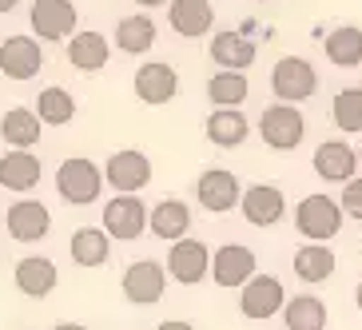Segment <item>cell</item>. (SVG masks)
Here are the masks:
<instances>
[{
    "mask_svg": "<svg viewBox=\"0 0 362 330\" xmlns=\"http://www.w3.org/2000/svg\"><path fill=\"white\" fill-rule=\"evenodd\" d=\"M56 191L64 203H76V207H84V203H96L100 191H104V175L92 160L84 155H72V160L60 163L56 171Z\"/></svg>",
    "mask_w": 362,
    "mask_h": 330,
    "instance_id": "obj_1",
    "label": "cell"
},
{
    "mask_svg": "<svg viewBox=\"0 0 362 330\" xmlns=\"http://www.w3.org/2000/svg\"><path fill=\"white\" fill-rule=\"evenodd\" d=\"M271 92L279 96V104H303L319 92V72L310 68V60L303 56H283L271 72Z\"/></svg>",
    "mask_w": 362,
    "mask_h": 330,
    "instance_id": "obj_2",
    "label": "cell"
},
{
    "mask_svg": "<svg viewBox=\"0 0 362 330\" xmlns=\"http://www.w3.org/2000/svg\"><path fill=\"white\" fill-rule=\"evenodd\" d=\"M295 227L298 235H307L310 243L327 247L334 235L342 231V211L330 195H307V199L295 207Z\"/></svg>",
    "mask_w": 362,
    "mask_h": 330,
    "instance_id": "obj_3",
    "label": "cell"
},
{
    "mask_svg": "<svg viewBox=\"0 0 362 330\" xmlns=\"http://www.w3.org/2000/svg\"><path fill=\"white\" fill-rule=\"evenodd\" d=\"M259 131H263V143L275 151H295L298 143H303V136H307V119H303V112L291 104H271L259 116Z\"/></svg>",
    "mask_w": 362,
    "mask_h": 330,
    "instance_id": "obj_4",
    "label": "cell"
},
{
    "mask_svg": "<svg viewBox=\"0 0 362 330\" xmlns=\"http://www.w3.org/2000/svg\"><path fill=\"white\" fill-rule=\"evenodd\" d=\"M207 275H211L223 290H243L247 283L259 275L255 251H251V247H243V243H223L211 255V271H207Z\"/></svg>",
    "mask_w": 362,
    "mask_h": 330,
    "instance_id": "obj_5",
    "label": "cell"
},
{
    "mask_svg": "<svg viewBox=\"0 0 362 330\" xmlns=\"http://www.w3.org/2000/svg\"><path fill=\"white\" fill-rule=\"evenodd\" d=\"M100 175H104L119 195H139L151 183V160L144 155V151H136V148H124V151H116V155L104 163Z\"/></svg>",
    "mask_w": 362,
    "mask_h": 330,
    "instance_id": "obj_6",
    "label": "cell"
},
{
    "mask_svg": "<svg viewBox=\"0 0 362 330\" xmlns=\"http://www.w3.org/2000/svg\"><path fill=\"white\" fill-rule=\"evenodd\" d=\"M283 302H287V295H283V283H279L275 275H255L243 287V295H239V310H243V319H251V322L275 319L279 310H283Z\"/></svg>",
    "mask_w": 362,
    "mask_h": 330,
    "instance_id": "obj_7",
    "label": "cell"
},
{
    "mask_svg": "<svg viewBox=\"0 0 362 330\" xmlns=\"http://www.w3.org/2000/svg\"><path fill=\"white\" fill-rule=\"evenodd\" d=\"M124 298L128 302H139V307H151V302H160L163 298V287H168V271H163V263H156V259H139V263H132L128 271H124Z\"/></svg>",
    "mask_w": 362,
    "mask_h": 330,
    "instance_id": "obj_8",
    "label": "cell"
},
{
    "mask_svg": "<svg viewBox=\"0 0 362 330\" xmlns=\"http://www.w3.org/2000/svg\"><path fill=\"white\" fill-rule=\"evenodd\" d=\"M211 271V251L203 239H180V243H171V255H168V275L183 287H195L203 283Z\"/></svg>",
    "mask_w": 362,
    "mask_h": 330,
    "instance_id": "obj_9",
    "label": "cell"
},
{
    "mask_svg": "<svg viewBox=\"0 0 362 330\" xmlns=\"http://www.w3.org/2000/svg\"><path fill=\"white\" fill-rule=\"evenodd\" d=\"M239 195H243V187H239V179H235L227 167H207L195 179V199H199V207H207L211 215H223L231 211V207H239Z\"/></svg>",
    "mask_w": 362,
    "mask_h": 330,
    "instance_id": "obj_10",
    "label": "cell"
},
{
    "mask_svg": "<svg viewBox=\"0 0 362 330\" xmlns=\"http://www.w3.org/2000/svg\"><path fill=\"white\" fill-rule=\"evenodd\" d=\"M239 207H243V219L251 227H275L287 215V195L279 191L275 183H251L239 195Z\"/></svg>",
    "mask_w": 362,
    "mask_h": 330,
    "instance_id": "obj_11",
    "label": "cell"
},
{
    "mask_svg": "<svg viewBox=\"0 0 362 330\" xmlns=\"http://www.w3.org/2000/svg\"><path fill=\"white\" fill-rule=\"evenodd\" d=\"M144 227H148V207H144V199H136V195H116V199H107L104 207V235L107 239H136V235H144Z\"/></svg>",
    "mask_w": 362,
    "mask_h": 330,
    "instance_id": "obj_12",
    "label": "cell"
},
{
    "mask_svg": "<svg viewBox=\"0 0 362 330\" xmlns=\"http://www.w3.org/2000/svg\"><path fill=\"white\" fill-rule=\"evenodd\" d=\"M44 68V52L33 36H8L0 44V72L8 80H33Z\"/></svg>",
    "mask_w": 362,
    "mask_h": 330,
    "instance_id": "obj_13",
    "label": "cell"
},
{
    "mask_svg": "<svg viewBox=\"0 0 362 330\" xmlns=\"http://www.w3.org/2000/svg\"><path fill=\"white\" fill-rule=\"evenodd\" d=\"M33 28L40 40H68V36H76V4L72 0H36Z\"/></svg>",
    "mask_w": 362,
    "mask_h": 330,
    "instance_id": "obj_14",
    "label": "cell"
},
{
    "mask_svg": "<svg viewBox=\"0 0 362 330\" xmlns=\"http://www.w3.org/2000/svg\"><path fill=\"white\" fill-rule=\"evenodd\" d=\"M52 227V215L40 199H16L8 207V235L16 243H40Z\"/></svg>",
    "mask_w": 362,
    "mask_h": 330,
    "instance_id": "obj_15",
    "label": "cell"
},
{
    "mask_svg": "<svg viewBox=\"0 0 362 330\" xmlns=\"http://www.w3.org/2000/svg\"><path fill=\"white\" fill-rule=\"evenodd\" d=\"M168 24H171V33L187 36V40H199V36H207V33H211V24H215L211 0H171Z\"/></svg>",
    "mask_w": 362,
    "mask_h": 330,
    "instance_id": "obj_16",
    "label": "cell"
},
{
    "mask_svg": "<svg viewBox=\"0 0 362 330\" xmlns=\"http://www.w3.org/2000/svg\"><path fill=\"white\" fill-rule=\"evenodd\" d=\"M175 92H180V76H175L171 64H163V60H151V64H144L136 72V96L144 100V104L160 107V104H168Z\"/></svg>",
    "mask_w": 362,
    "mask_h": 330,
    "instance_id": "obj_17",
    "label": "cell"
},
{
    "mask_svg": "<svg viewBox=\"0 0 362 330\" xmlns=\"http://www.w3.org/2000/svg\"><path fill=\"white\" fill-rule=\"evenodd\" d=\"M315 171H319L327 183H351L354 171H358V155H354L351 143L327 139V143L315 148Z\"/></svg>",
    "mask_w": 362,
    "mask_h": 330,
    "instance_id": "obj_18",
    "label": "cell"
},
{
    "mask_svg": "<svg viewBox=\"0 0 362 330\" xmlns=\"http://www.w3.org/2000/svg\"><path fill=\"white\" fill-rule=\"evenodd\" d=\"M56 283H60V271H56L52 259L28 255V259L16 263V287H21L28 298H48L56 290Z\"/></svg>",
    "mask_w": 362,
    "mask_h": 330,
    "instance_id": "obj_19",
    "label": "cell"
},
{
    "mask_svg": "<svg viewBox=\"0 0 362 330\" xmlns=\"http://www.w3.org/2000/svg\"><path fill=\"white\" fill-rule=\"evenodd\" d=\"M148 227L151 235H160L163 243H180V239H187V231H192V207L180 199H163L156 211H148Z\"/></svg>",
    "mask_w": 362,
    "mask_h": 330,
    "instance_id": "obj_20",
    "label": "cell"
},
{
    "mask_svg": "<svg viewBox=\"0 0 362 330\" xmlns=\"http://www.w3.org/2000/svg\"><path fill=\"white\" fill-rule=\"evenodd\" d=\"M211 60L223 72H243V68H251L255 64V40H247L243 33H219L211 40Z\"/></svg>",
    "mask_w": 362,
    "mask_h": 330,
    "instance_id": "obj_21",
    "label": "cell"
},
{
    "mask_svg": "<svg viewBox=\"0 0 362 330\" xmlns=\"http://www.w3.org/2000/svg\"><path fill=\"white\" fill-rule=\"evenodd\" d=\"M40 183V160L33 151H8L0 155V187L8 191H33Z\"/></svg>",
    "mask_w": 362,
    "mask_h": 330,
    "instance_id": "obj_22",
    "label": "cell"
},
{
    "mask_svg": "<svg viewBox=\"0 0 362 330\" xmlns=\"http://www.w3.org/2000/svg\"><path fill=\"white\" fill-rule=\"evenodd\" d=\"M107 56H112V48L100 33H76L68 40V64L80 72H100L107 64Z\"/></svg>",
    "mask_w": 362,
    "mask_h": 330,
    "instance_id": "obj_23",
    "label": "cell"
},
{
    "mask_svg": "<svg viewBox=\"0 0 362 330\" xmlns=\"http://www.w3.org/2000/svg\"><path fill=\"white\" fill-rule=\"evenodd\" d=\"M0 136L8 139L12 151H28L33 143H40V119H36L28 107H12V112H4V119H0Z\"/></svg>",
    "mask_w": 362,
    "mask_h": 330,
    "instance_id": "obj_24",
    "label": "cell"
},
{
    "mask_svg": "<svg viewBox=\"0 0 362 330\" xmlns=\"http://www.w3.org/2000/svg\"><path fill=\"white\" fill-rule=\"evenodd\" d=\"M322 48H327V60L339 68H358L362 64V28H354V24H342V28H334V33L322 40Z\"/></svg>",
    "mask_w": 362,
    "mask_h": 330,
    "instance_id": "obj_25",
    "label": "cell"
},
{
    "mask_svg": "<svg viewBox=\"0 0 362 330\" xmlns=\"http://www.w3.org/2000/svg\"><path fill=\"white\" fill-rule=\"evenodd\" d=\"M334 251L322 243H307V247H298L295 251V275L303 278V283H322V278L334 275Z\"/></svg>",
    "mask_w": 362,
    "mask_h": 330,
    "instance_id": "obj_26",
    "label": "cell"
},
{
    "mask_svg": "<svg viewBox=\"0 0 362 330\" xmlns=\"http://www.w3.org/2000/svg\"><path fill=\"white\" fill-rule=\"evenodd\" d=\"M247 92H251V84H247L243 72H215L211 84H207V100L219 104L215 112H239V104L247 100Z\"/></svg>",
    "mask_w": 362,
    "mask_h": 330,
    "instance_id": "obj_27",
    "label": "cell"
},
{
    "mask_svg": "<svg viewBox=\"0 0 362 330\" xmlns=\"http://www.w3.org/2000/svg\"><path fill=\"white\" fill-rule=\"evenodd\" d=\"M68 251H72V263H80V266H104L107 255H112V243H107V235L100 227H80L72 235Z\"/></svg>",
    "mask_w": 362,
    "mask_h": 330,
    "instance_id": "obj_28",
    "label": "cell"
},
{
    "mask_svg": "<svg viewBox=\"0 0 362 330\" xmlns=\"http://www.w3.org/2000/svg\"><path fill=\"white\" fill-rule=\"evenodd\" d=\"M283 322H287V330H322L327 307L315 295H295L291 302H283Z\"/></svg>",
    "mask_w": 362,
    "mask_h": 330,
    "instance_id": "obj_29",
    "label": "cell"
},
{
    "mask_svg": "<svg viewBox=\"0 0 362 330\" xmlns=\"http://www.w3.org/2000/svg\"><path fill=\"white\" fill-rule=\"evenodd\" d=\"M151 44H156V20L151 16H124L116 24V48L128 56H139L148 52Z\"/></svg>",
    "mask_w": 362,
    "mask_h": 330,
    "instance_id": "obj_30",
    "label": "cell"
},
{
    "mask_svg": "<svg viewBox=\"0 0 362 330\" xmlns=\"http://www.w3.org/2000/svg\"><path fill=\"white\" fill-rule=\"evenodd\" d=\"M251 131L243 112H211L207 116V139H211L215 148H239Z\"/></svg>",
    "mask_w": 362,
    "mask_h": 330,
    "instance_id": "obj_31",
    "label": "cell"
},
{
    "mask_svg": "<svg viewBox=\"0 0 362 330\" xmlns=\"http://www.w3.org/2000/svg\"><path fill=\"white\" fill-rule=\"evenodd\" d=\"M40 124H48V128H64L68 119L76 116V100L72 92H64V88H44L40 96H36V112H33Z\"/></svg>",
    "mask_w": 362,
    "mask_h": 330,
    "instance_id": "obj_32",
    "label": "cell"
},
{
    "mask_svg": "<svg viewBox=\"0 0 362 330\" xmlns=\"http://www.w3.org/2000/svg\"><path fill=\"white\" fill-rule=\"evenodd\" d=\"M330 116H334V128L346 131V136H358L362 131V88H342L334 104H330Z\"/></svg>",
    "mask_w": 362,
    "mask_h": 330,
    "instance_id": "obj_33",
    "label": "cell"
},
{
    "mask_svg": "<svg viewBox=\"0 0 362 330\" xmlns=\"http://www.w3.org/2000/svg\"><path fill=\"white\" fill-rule=\"evenodd\" d=\"M339 211L351 215V219H362V179L342 183V195H339Z\"/></svg>",
    "mask_w": 362,
    "mask_h": 330,
    "instance_id": "obj_34",
    "label": "cell"
},
{
    "mask_svg": "<svg viewBox=\"0 0 362 330\" xmlns=\"http://www.w3.org/2000/svg\"><path fill=\"white\" fill-rule=\"evenodd\" d=\"M156 330H195V326H192V322H160Z\"/></svg>",
    "mask_w": 362,
    "mask_h": 330,
    "instance_id": "obj_35",
    "label": "cell"
},
{
    "mask_svg": "<svg viewBox=\"0 0 362 330\" xmlns=\"http://www.w3.org/2000/svg\"><path fill=\"white\" fill-rule=\"evenodd\" d=\"M56 330H88V326H80V322H56Z\"/></svg>",
    "mask_w": 362,
    "mask_h": 330,
    "instance_id": "obj_36",
    "label": "cell"
},
{
    "mask_svg": "<svg viewBox=\"0 0 362 330\" xmlns=\"http://www.w3.org/2000/svg\"><path fill=\"white\" fill-rule=\"evenodd\" d=\"M136 4H144V8H160V4H168V0H136Z\"/></svg>",
    "mask_w": 362,
    "mask_h": 330,
    "instance_id": "obj_37",
    "label": "cell"
},
{
    "mask_svg": "<svg viewBox=\"0 0 362 330\" xmlns=\"http://www.w3.org/2000/svg\"><path fill=\"white\" fill-rule=\"evenodd\" d=\"M16 4H21V0H0V12H12Z\"/></svg>",
    "mask_w": 362,
    "mask_h": 330,
    "instance_id": "obj_38",
    "label": "cell"
},
{
    "mask_svg": "<svg viewBox=\"0 0 362 330\" xmlns=\"http://www.w3.org/2000/svg\"><path fill=\"white\" fill-rule=\"evenodd\" d=\"M354 302H358V310H362V278H358V287H354Z\"/></svg>",
    "mask_w": 362,
    "mask_h": 330,
    "instance_id": "obj_39",
    "label": "cell"
},
{
    "mask_svg": "<svg viewBox=\"0 0 362 330\" xmlns=\"http://www.w3.org/2000/svg\"><path fill=\"white\" fill-rule=\"evenodd\" d=\"M259 4H275V0H259Z\"/></svg>",
    "mask_w": 362,
    "mask_h": 330,
    "instance_id": "obj_40",
    "label": "cell"
},
{
    "mask_svg": "<svg viewBox=\"0 0 362 330\" xmlns=\"http://www.w3.org/2000/svg\"><path fill=\"white\" fill-rule=\"evenodd\" d=\"M358 163H362V151H358Z\"/></svg>",
    "mask_w": 362,
    "mask_h": 330,
    "instance_id": "obj_41",
    "label": "cell"
}]
</instances>
